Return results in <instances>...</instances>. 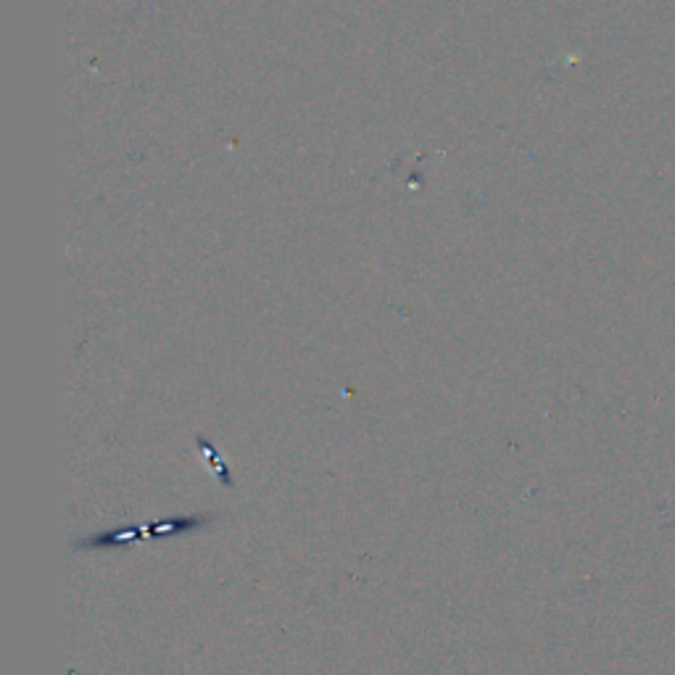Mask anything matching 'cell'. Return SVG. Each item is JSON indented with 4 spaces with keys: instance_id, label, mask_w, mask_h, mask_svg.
I'll return each instance as SVG.
<instances>
[{
    "instance_id": "1",
    "label": "cell",
    "mask_w": 675,
    "mask_h": 675,
    "mask_svg": "<svg viewBox=\"0 0 675 675\" xmlns=\"http://www.w3.org/2000/svg\"><path fill=\"white\" fill-rule=\"evenodd\" d=\"M209 523L206 515H178L169 517L164 523H157L151 527H130V531H111V533H95V536L82 538L77 548H117V546H132L140 541H159V538H180L185 533L201 531Z\"/></svg>"
}]
</instances>
